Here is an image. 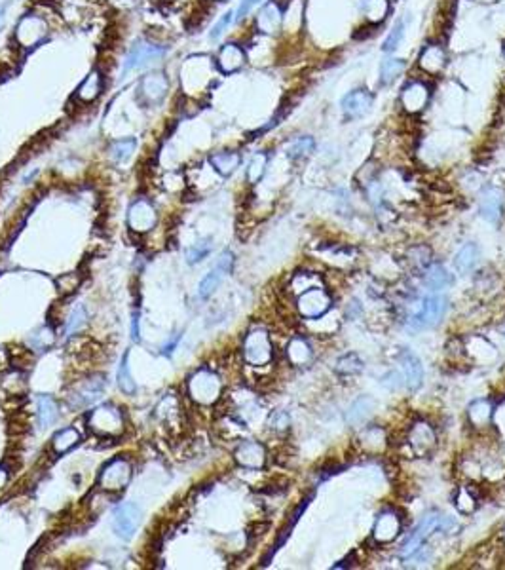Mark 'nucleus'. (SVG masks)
Instances as JSON below:
<instances>
[{"instance_id":"nucleus-53","label":"nucleus","mask_w":505,"mask_h":570,"mask_svg":"<svg viewBox=\"0 0 505 570\" xmlns=\"http://www.w3.org/2000/svg\"><path fill=\"white\" fill-rule=\"evenodd\" d=\"M141 312H139V308L133 312V316H131V339L137 342L139 339H141V331H139V321H141Z\"/></svg>"},{"instance_id":"nucleus-9","label":"nucleus","mask_w":505,"mask_h":570,"mask_svg":"<svg viewBox=\"0 0 505 570\" xmlns=\"http://www.w3.org/2000/svg\"><path fill=\"white\" fill-rule=\"evenodd\" d=\"M441 517H443V515H441L439 512H432L427 513L424 519L418 523V527L410 532V536H408L407 540L403 542V546H401L399 555L403 559H408V557L414 555L418 549H422V544L425 542V538L430 536V534H433L435 530H439Z\"/></svg>"},{"instance_id":"nucleus-24","label":"nucleus","mask_w":505,"mask_h":570,"mask_svg":"<svg viewBox=\"0 0 505 570\" xmlns=\"http://www.w3.org/2000/svg\"><path fill=\"white\" fill-rule=\"evenodd\" d=\"M401 367H403V373H405V384H407L410 390H418L422 386L424 380V367L420 363V359L416 354L405 348L399 354Z\"/></svg>"},{"instance_id":"nucleus-7","label":"nucleus","mask_w":505,"mask_h":570,"mask_svg":"<svg viewBox=\"0 0 505 570\" xmlns=\"http://www.w3.org/2000/svg\"><path fill=\"white\" fill-rule=\"evenodd\" d=\"M333 308V297L325 287H314L296 297V312L304 319H316L325 316Z\"/></svg>"},{"instance_id":"nucleus-57","label":"nucleus","mask_w":505,"mask_h":570,"mask_svg":"<svg viewBox=\"0 0 505 570\" xmlns=\"http://www.w3.org/2000/svg\"><path fill=\"white\" fill-rule=\"evenodd\" d=\"M213 2H226V0H213Z\"/></svg>"},{"instance_id":"nucleus-60","label":"nucleus","mask_w":505,"mask_h":570,"mask_svg":"<svg viewBox=\"0 0 505 570\" xmlns=\"http://www.w3.org/2000/svg\"><path fill=\"white\" fill-rule=\"evenodd\" d=\"M504 334H505V329H504Z\"/></svg>"},{"instance_id":"nucleus-32","label":"nucleus","mask_w":505,"mask_h":570,"mask_svg":"<svg viewBox=\"0 0 505 570\" xmlns=\"http://www.w3.org/2000/svg\"><path fill=\"white\" fill-rule=\"evenodd\" d=\"M36 405H38V422H40V428L54 426L56 420L59 418L58 401L54 398H49V396H40L38 401H36Z\"/></svg>"},{"instance_id":"nucleus-28","label":"nucleus","mask_w":505,"mask_h":570,"mask_svg":"<svg viewBox=\"0 0 505 570\" xmlns=\"http://www.w3.org/2000/svg\"><path fill=\"white\" fill-rule=\"evenodd\" d=\"M361 14L371 25L382 23L390 14V0H361Z\"/></svg>"},{"instance_id":"nucleus-56","label":"nucleus","mask_w":505,"mask_h":570,"mask_svg":"<svg viewBox=\"0 0 505 570\" xmlns=\"http://www.w3.org/2000/svg\"><path fill=\"white\" fill-rule=\"evenodd\" d=\"M4 17H6V6H4V4H0V23L4 21Z\"/></svg>"},{"instance_id":"nucleus-22","label":"nucleus","mask_w":505,"mask_h":570,"mask_svg":"<svg viewBox=\"0 0 505 570\" xmlns=\"http://www.w3.org/2000/svg\"><path fill=\"white\" fill-rule=\"evenodd\" d=\"M105 390V380L103 376H90L73 391L71 396V405L73 407H88L90 403L97 401L101 394Z\"/></svg>"},{"instance_id":"nucleus-19","label":"nucleus","mask_w":505,"mask_h":570,"mask_svg":"<svg viewBox=\"0 0 505 570\" xmlns=\"http://www.w3.org/2000/svg\"><path fill=\"white\" fill-rule=\"evenodd\" d=\"M103 90H105V74L101 69L93 67L90 73L84 76V80L78 84V88L74 91V99L82 105H91L101 98Z\"/></svg>"},{"instance_id":"nucleus-16","label":"nucleus","mask_w":505,"mask_h":570,"mask_svg":"<svg viewBox=\"0 0 505 570\" xmlns=\"http://www.w3.org/2000/svg\"><path fill=\"white\" fill-rule=\"evenodd\" d=\"M375 98L373 93L365 88H357V90H351L350 93H346L342 98V114L346 120H359L363 118L365 114L373 109Z\"/></svg>"},{"instance_id":"nucleus-23","label":"nucleus","mask_w":505,"mask_h":570,"mask_svg":"<svg viewBox=\"0 0 505 570\" xmlns=\"http://www.w3.org/2000/svg\"><path fill=\"white\" fill-rule=\"evenodd\" d=\"M504 202H505V192L497 187H489L481 194V202H479V209L481 215L490 223H497L502 219V212H504Z\"/></svg>"},{"instance_id":"nucleus-59","label":"nucleus","mask_w":505,"mask_h":570,"mask_svg":"<svg viewBox=\"0 0 505 570\" xmlns=\"http://www.w3.org/2000/svg\"><path fill=\"white\" fill-rule=\"evenodd\" d=\"M504 56H505V48H504Z\"/></svg>"},{"instance_id":"nucleus-25","label":"nucleus","mask_w":505,"mask_h":570,"mask_svg":"<svg viewBox=\"0 0 505 570\" xmlns=\"http://www.w3.org/2000/svg\"><path fill=\"white\" fill-rule=\"evenodd\" d=\"M242 163V155L236 150H219L209 155V166L220 177H230Z\"/></svg>"},{"instance_id":"nucleus-10","label":"nucleus","mask_w":505,"mask_h":570,"mask_svg":"<svg viewBox=\"0 0 505 570\" xmlns=\"http://www.w3.org/2000/svg\"><path fill=\"white\" fill-rule=\"evenodd\" d=\"M430 98H432V91H430L427 82L418 80V78H416V80H410L407 86L401 90V109L407 114H410V116L420 114L425 106H427V103H430Z\"/></svg>"},{"instance_id":"nucleus-40","label":"nucleus","mask_w":505,"mask_h":570,"mask_svg":"<svg viewBox=\"0 0 505 570\" xmlns=\"http://www.w3.org/2000/svg\"><path fill=\"white\" fill-rule=\"evenodd\" d=\"M268 160L270 158L266 152H257V155L252 156L251 162L247 166V173H245L249 185H257V183L264 177L266 168H268Z\"/></svg>"},{"instance_id":"nucleus-36","label":"nucleus","mask_w":505,"mask_h":570,"mask_svg":"<svg viewBox=\"0 0 505 570\" xmlns=\"http://www.w3.org/2000/svg\"><path fill=\"white\" fill-rule=\"evenodd\" d=\"M78 443H80V433L76 432L74 428H65V430H61L54 435L51 447H54L56 455H65L71 448L76 447Z\"/></svg>"},{"instance_id":"nucleus-13","label":"nucleus","mask_w":505,"mask_h":570,"mask_svg":"<svg viewBox=\"0 0 505 570\" xmlns=\"http://www.w3.org/2000/svg\"><path fill=\"white\" fill-rule=\"evenodd\" d=\"M245 63H247V54H245L244 46L237 42H224L215 56V67L224 76L242 71Z\"/></svg>"},{"instance_id":"nucleus-2","label":"nucleus","mask_w":505,"mask_h":570,"mask_svg":"<svg viewBox=\"0 0 505 570\" xmlns=\"http://www.w3.org/2000/svg\"><path fill=\"white\" fill-rule=\"evenodd\" d=\"M169 76L165 71L150 69L137 82L135 98L141 106H160L169 93Z\"/></svg>"},{"instance_id":"nucleus-37","label":"nucleus","mask_w":505,"mask_h":570,"mask_svg":"<svg viewBox=\"0 0 505 570\" xmlns=\"http://www.w3.org/2000/svg\"><path fill=\"white\" fill-rule=\"evenodd\" d=\"M323 285V280L314 274V272H298L294 274L293 280H291V285H289V291L293 295H302L304 291L308 289H314V287H321Z\"/></svg>"},{"instance_id":"nucleus-49","label":"nucleus","mask_w":505,"mask_h":570,"mask_svg":"<svg viewBox=\"0 0 505 570\" xmlns=\"http://www.w3.org/2000/svg\"><path fill=\"white\" fill-rule=\"evenodd\" d=\"M264 2H266V0H242V4H239L236 10V17H234V21L239 23L242 19H245V17L251 14L252 10L257 8V6H262Z\"/></svg>"},{"instance_id":"nucleus-58","label":"nucleus","mask_w":505,"mask_h":570,"mask_svg":"<svg viewBox=\"0 0 505 570\" xmlns=\"http://www.w3.org/2000/svg\"><path fill=\"white\" fill-rule=\"evenodd\" d=\"M502 538H504V544H505V530H504V534H502Z\"/></svg>"},{"instance_id":"nucleus-31","label":"nucleus","mask_w":505,"mask_h":570,"mask_svg":"<svg viewBox=\"0 0 505 570\" xmlns=\"http://www.w3.org/2000/svg\"><path fill=\"white\" fill-rule=\"evenodd\" d=\"M403 71H405V61H403V59H397V57H388V59H384L382 65H380V73H378V76H380V86H382V88L391 86V84L403 74Z\"/></svg>"},{"instance_id":"nucleus-34","label":"nucleus","mask_w":505,"mask_h":570,"mask_svg":"<svg viewBox=\"0 0 505 570\" xmlns=\"http://www.w3.org/2000/svg\"><path fill=\"white\" fill-rule=\"evenodd\" d=\"M359 443L367 453H380L386 447V433L378 426H368L367 430L359 435Z\"/></svg>"},{"instance_id":"nucleus-33","label":"nucleus","mask_w":505,"mask_h":570,"mask_svg":"<svg viewBox=\"0 0 505 570\" xmlns=\"http://www.w3.org/2000/svg\"><path fill=\"white\" fill-rule=\"evenodd\" d=\"M135 148H137V139L135 137L116 139L115 143L108 147V156L115 163H124L133 156Z\"/></svg>"},{"instance_id":"nucleus-48","label":"nucleus","mask_w":505,"mask_h":570,"mask_svg":"<svg viewBox=\"0 0 505 570\" xmlns=\"http://www.w3.org/2000/svg\"><path fill=\"white\" fill-rule=\"evenodd\" d=\"M270 428L272 430H277V432H285L287 428L291 426V418L287 415L285 411H276L274 415L270 416Z\"/></svg>"},{"instance_id":"nucleus-11","label":"nucleus","mask_w":505,"mask_h":570,"mask_svg":"<svg viewBox=\"0 0 505 570\" xmlns=\"http://www.w3.org/2000/svg\"><path fill=\"white\" fill-rule=\"evenodd\" d=\"M131 464L126 458H116L110 464H106L101 472L99 477V485L101 489L106 492H116V490H122L128 487V483L131 481Z\"/></svg>"},{"instance_id":"nucleus-43","label":"nucleus","mask_w":505,"mask_h":570,"mask_svg":"<svg viewBox=\"0 0 505 570\" xmlns=\"http://www.w3.org/2000/svg\"><path fill=\"white\" fill-rule=\"evenodd\" d=\"M456 508L458 512L464 513V515H469V513L475 512V508H477V494L473 492L471 487H462V489L458 490Z\"/></svg>"},{"instance_id":"nucleus-6","label":"nucleus","mask_w":505,"mask_h":570,"mask_svg":"<svg viewBox=\"0 0 505 570\" xmlns=\"http://www.w3.org/2000/svg\"><path fill=\"white\" fill-rule=\"evenodd\" d=\"M88 426L101 437H116L124 432V416L115 405H101L90 413Z\"/></svg>"},{"instance_id":"nucleus-3","label":"nucleus","mask_w":505,"mask_h":570,"mask_svg":"<svg viewBox=\"0 0 505 570\" xmlns=\"http://www.w3.org/2000/svg\"><path fill=\"white\" fill-rule=\"evenodd\" d=\"M49 25L46 17L34 12H27L25 16L19 17L16 29H14V42L17 48L21 49H34L40 46L42 42L48 38Z\"/></svg>"},{"instance_id":"nucleus-29","label":"nucleus","mask_w":505,"mask_h":570,"mask_svg":"<svg viewBox=\"0 0 505 570\" xmlns=\"http://www.w3.org/2000/svg\"><path fill=\"white\" fill-rule=\"evenodd\" d=\"M373 409H375V401L371 398H367V396L355 399L353 405L350 407V411H348V415H346V422L350 424V426H359V424L367 422V418L371 416V413H373Z\"/></svg>"},{"instance_id":"nucleus-41","label":"nucleus","mask_w":505,"mask_h":570,"mask_svg":"<svg viewBox=\"0 0 505 570\" xmlns=\"http://www.w3.org/2000/svg\"><path fill=\"white\" fill-rule=\"evenodd\" d=\"M363 367H365L363 359L353 352H348V354H344L336 359V373H340V375H359L363 371Z\"/></svg>"},{"instance_id":"nucleus-52","label":"nucleus","mask_w":505,"mask_h":570,"mask_svg":"<svg viewBox=\"0 0 505 570\" xmlns=\"http://www.w3.org/2000/svg\"><path fill=\"white\" fill-rule=\"evenodd\" d=\"M384 384H386L388 388H393V390H397L399 386H403V376H401L397 371H393V373H390V375L384 378Z\"/></svg>"},{"instance_id":"nucleus-20","label":"nucleus","mask_w":505,"mask_h":570,"mask_svg":"<svg viewBox=\"0 0 505 570\" xmlns=\"http://www.w3.org/2000/svg\"><path fill=\"white\" fill-rule=\"evenodd\" d=\"M236 462L247 470H261L266 464V448L259 441H242L234 453Z\"/></svg>"},{"instance_id":"nucleus-27","label":"nucleus","mask_w":505,"mask_h":570,"mask_svg":"<svg viewBox=\"0 0 505 570\" xmlns=\"http://www.w3.org/2000/svg\"><path fill=\"white\" fill-rule=\"evenodd\" d=\"M492 415H494V407L489 399H475L469 409H467V416H469V422L473 428L481 430V428H489L492 422Z\"/></svg>"},{"instance_id":"nucleus-15","label":"nucleus","mask_w":505,"mask_h":570,"mask_svg":"<svg viewBox=\"0 0 505 570\" xmlns=\"http://www.w3.org/2000/svg\"><path fill=\"white\" fill-rule=\"evenodd\" d=\"M255 29L266 36H277L283 29V8L276 0H266L255 16Z\"/></svg>"},{"instance_id":"nucleus-4","label":"nucleus","mask_w":505,"mask_h":570,"mask_svg":"<svg viewBox=\"0 0 505 570\" xmlns=\"http://www.w3.org/2000/svg\"><path fill=\"white\" fill-rule=\"evenodd\" d=\"M222 383L217 373L209 369H200L188 380V394L198 405H215L220 399Z\"/></svg>"},{"instance_id":"nucleus-14","label":"nucleus","mask_w":505,"mask_h":570,"mask_svg":"<svg viewBox=\"0 0 505 570\" xmlns=\"http://www.w3.org/2000/svg\"><path fill=\"white\" fill-rule=\"evenodd\" d=\"M141 523V510L133 502H122L113 512V530L116 536L130 540Z\"/></svg>"},{"instance_id":"nucleus-21","label":"nucleus","mask_w":505,"mask_h":570,"mask_svg":"<svg viewBox=\"0 0 505 570\" xmlns=\"http://www.w3.org/2000/svg\"><path fill=\"white\" fill-rule=\"evenodd\" d=\"M447 49L441 44H427L418 56V67L430 76H439L447 69Z\"/></svg>"},{"instance_id":"nucleus-35","label":"nucleus","mask_w":505,"mask_h":570,"mask_svg":"<svg viewBox=\"0 0 505 570\" xmlns=\"http://www.w3.org/2000/svg\"><path fill=\"white\" fill-rule=\"evenodd\" d=\"M479 262V247L475 244H465L460 251L456 253V259H454V266L458 272L467 274L471 272Z\"/></svg>"},{"instance_id":"nucleus-8","label":"nucleus","mask_w":505,"mask_h":570,"mask_svg":"<svg viewBox=\"0 0 505 570\" xmlns=\"http://www.w3.org/2000/svg\"><path fill=\"white\" fill-rule=\"evenodd\" d=\"M447 312V299L441 295H430L420 301V308L410 318V329L435 327Z\"/></svg>"},{"instance_id":"nucleus-50","label":"nucleus","mask_w":505,"mask_h":570,"mask_svg":"<svg viewBox=\"0 0 505 570\" xmlns=\"http://www.w3.org/2000/svg\"><path fill=\"white\" fill-rule=\"evenodd\" d=\"M78 284H80V280L74 276V274H65V276H61L58 280L59 291H61L63 295H69V293H73V291H76Z\"/></svg>"},{"instance_id":"nucleus-30","label":"nucleus","mask_w":505,"mask_h":570,"mask_svg":"<svg viewBox=\"0 0 505 570\" xmlns=\"http://www.w3.org/2000/svg\"><path fill=\"white\" fill-rule=\"evenodd\" d=\"M424 282L433 291H441V289H445V287L452 284V277H450V274H448L447 269L443 264L435 262V264H430L425 269Z\"/></svg>"},{"instance_id":"nucleus-44","label":"nucleus","mask_w":505,"mask_h":570,"mask_svg":"<svg viewBox=\"0 0 505 570\" xmlns=\"http://www.w3.org/2000/svg\"><path fill=\"white\" fill-rule=\"evenodd\" d=\"M211 253V238H204V240H198L194 245H190L187 249V261L190 264L204 261L205 257Z\"/></svg>"},{"instance_id":"nucleus-45","label":"nucleus","mask_w":505,"mask_h":570,"mask_svg":"<svg viewBox=\"0 0 505 570\" xmlns=\"http://www.w3.org/2000/svg\"><path fill=\"white\" fill-rule=\"evenodd\" d=\"M403 38H405V21H397V23L393 25V29L390 31V34H388V38L384 41L382 49L386 52V54L395 52V49L401 46Z\"/></svg>"},{"instance_id":"nucleus-39","label":"nucleus","mask_w":505,"mask_h":570,"mask_svg":"<svg viewBox=\"0 0 505 570\" xmlns=\"http://www.w3.org/2000/svg\"><path fill=\"white\" fill-rule=\"evenodd\" d=\"M228 272L222 269V266H219V264H215V269L207 274V276L202 280V284H200V289H198V295L202 297V299H209L215 291H217V287L220 285V282H222V277L226 276Z\"/></svg>"},{"instance_id":"nucleus-26","label":"nucleus","mask_w":505,"mask_h":570,"mask_svg":"<svg viewBox=\"0 0 505 570\" xmlns=\"http://www.w3.org/2000/svg\"><path fill=\"white\" fill-rule=\"evenodd\" d=\"M287 359L289 363L294 367H306L314 361V350L308 344V341H304L302 337H294L291 342L287 344Z\"/></svg>"},{"instance_id":"nucleus-5","label":"nucleus","mask_w":505,"mask_h":570,"mask_svg":"<svg viewBox=\"0 0 505 570\" xmlns=\"http://www.w3.org/2000/svg\"><path fill=\"white\" fill-rule=\"evenodd\" d=\"M244 359L251 367L268 365L274 358V346L266 329H252L244 341Z\"/></svg>"},{"instance_id":"nucleus-18","label":"nucleus","mask_w":505,"mask_h":570,"mask_svg":"<svg viewBox=\"0 0 505 570\" xmlns=\"http://www.w3.org/2000/svg\"><path fill=\"white\" fill-rule=\"evenodd\" d=\"M156 220H158V213H156L154 205L150 204V200L139 198L131 204L130 212H128V223H130L131 230H135V232L152 230Z\"/></svg>"},{"instance_id":"nucleus-1","label":"nucleus","mask_w":505,"mask_h":570,"mask_svg":"<svg viewBox=\"0 0 505 570\" xmlns=\"http://www.w3.org/2000/svg\"><path fill=\"white\" fill-rule=\"evenodd\" d=\"M165 56H167L165 46L147 41V38H139L137 42H133V46L128 49V54L124 57L122 78L130 76L131 73L160 65Z\"/></svg>"},{"instance_id":"nucleus-42","label":"nucleus","mask_w":505,"mask_h":570,"mask_svg":"<svg viewBox=\"0 0 505 570\" xmlns=\"http://www.w3.org/2000/svg\"><path fill=\"white\" fill-rule=\"evenodd\" d=\"M128 358H130V354L126 352L122 361H120V367H118V386H120V390H122L126 396H133V394L137 391V386H135V380L131 378Z\"/></svg>"},{"instance_id":"nucleus-38","label":"nucleus","mask_w":505,"mask_h":570,"mask_svg":"<svg viewBox=\"0 0 505 570\" xmlns=\"http://www.w3.org/2000/svg\"><path fill=\"white\" fill-rule=\"evenodd\" d=\"M316 148V141L310 135H302V137L293 139L289 145H287L285 152L291 160H301V158H306L308 155L314 152Z\"/></svg>"},{"instance_id":"nucleus-17","label":"nucleus","mask_w":505,"mask_h":570,"mask_svg":"<svg viewBox=\"0 0 505 570\" xmlns=\"http://www.w3.org/2000/svg\"><path fill=\"white\" fill-rule=\"evenodd\" d=\"M401 517L395 510H384L376 517L375 529H373V540L376 544H390L393 540H397L401 534Z\"/></svg>"},{"instance_id":"nucleus-47","label":"nucleus","mask_w":505,"mask_h":570,"mask_svg":"<svg viewBox=\"0 0 505 570\" xmlns=\"http://www.w3.org/2000/svg\"><path fill=\"white\" fill-rule=\"evenodd\" d=\"M234 17H236V12H232V10H230V12H226V14H222L219 21L213 25L211 33H209V38H211V41H219L220 36H222V34L228 31L230 25L234 23Z\"/></svg>"},{"instance_id":"nucleus-54","label":"nucleus","mask_w":505,"mask_h":570,"mask_svg":"<svg viewBox=\"0 0 505 570\" xmlns=\"http://www.w3.org/2000/svg\"><path fill=\"white\" fill-rule=\"evenodd\" d=\"M180 337H183V334H180V333H175V337H173L172 341H167V342H165V344H163V346H162V354H163V356H172L173 350H175V348H177V344H179Z\"/></svg>"},{"instance_id":"nucleus-12","label":"nucleus","mask_w":505,"mask_h":570,"mask_svg":"<svg viewBox=\"0 0 505 570\" xmlns=\"http://www.w3.org/2000/svg\"><path fill=\"white\" fill-rule=\"evenodd\" d=\"M408 447L416 456L424 458L433 453V448L437 447V433L433 430V426L424 420H418L410 426L407 435Z\"/></svg>"},{"instance_id":"nucleus-55","label":"nucleus","mask_w":505,"mask_h":570,"mask_svg":"<svg viewBox=\"0 0 505 570\" xmlns=\"http://www.w3.org/2000/svg\"><path fill=\"white\" fill-rule=\"evenodd\" d=\"M6 481H8V472L4 468H0V489L6 485Z\"/></svg>"},{"instance_id":"nucleus-51","label":"nucleus","mask_w":505,"mask_h":570,"mask_svg":"<svg viewBox=\"0 0 505 570\" xmlns=\"http://www.w3.org/2000/svg\"><path fill=\"white\" fill-rule=\"evenodd\" d=\"M51 342H54V331L49 329L48 333H46V327H44V329H40V331H38V333L33 337V346H34V348H38V350H44V348H48Z\"/></svg>"},{"instance_id":"nucleus-46","label":"nucleus","mask_w":505,"mask_h":570,"mask_svg":"<svg viewBox=\"0 0 505 570\" xmlns=\"http://www.w3.org/2000/svg\"><path fill=\"white\" fill-rule=\"evenodd\" d=\"M86 321H88V314H86L84 306H76V308L73 310V314H71L69 319H67V327H65L67 337H74V334L80 331L82 327L86 326Z\"/></svg>"}]
</instances>
